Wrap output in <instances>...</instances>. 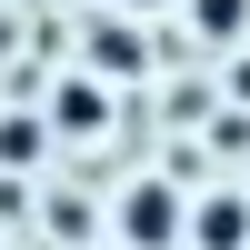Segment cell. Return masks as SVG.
Listing matches in <instances>:
<instances>
[{
	"label": "cell",
	"instance_id": "6da1fadb",
	"mask_svg": "<svg viewBox=\"0 0 250 250\" xmlns=\"http://www.w3.org/2000/svg\"><path fill=\"white\" fill-rule=\"evenodd\" d=\"M120 250H180V230H190V200H180V180L170 170H150V180H130L120 190Z\"/></svg>",
	"mask_w": 250,
	"mask_h": 250
},
{
	"label": "cell",
	"instance_id": "7a4b0ae2",
	"mask_svg": "<svg viewBox=\"0 0 250 250\" xmlns=\"http://www.w3.org/2000/svg\"><path fill=\"white\" fill-rule=\"evenodd\" d=\"M80 70H100V80H140V70H150V40H140V20H130V10L90 20V40H80Z\"/></svg>",
	"mask_w": 250,
	"mask_h": 250
},
{
	"label": "cell",
	"instance_id": "3957f363",
	"mask_svg": "<svg viewBox=\"0 0 250 250\" xmlns=\"http://www.w3.org/2000/svg\"><path fill=\"white\" fill-rule=\"evenodd\" d=\"M50 130H60V140L110 130V80H100V70H60V80H50Z\"/></svg>",
	"mask_w": 250,
	"mask_h": 250
},
{
	"label": "cell",
	"instance_id": "277c9868",
	"mask_svg": "<svg viewBox=\"0 0 250 250\" xmlns=\"http://www.w3.org/2000/svg\"><path fill=\"white\" fill-rule=\"evenodd\" d=\"M180 250H250V190H200Z\"/></svg>",
	"mask_w": 250,
	"mask_h": 250
},
{
	"label": "cell",
	"instance_id": "5b68a950",
	"mask_svg": "<svg viewBox=\"0 0 250 250\" xmlns=\"http://www.w3.org/2000/svg\"><path fill=\"white\" fill-rule=\"evenodd\" d=\"M180 20H190L210 50H240L250 40V0H180Z\"/></svg>",
	"mask_w": 250,
	"mask_h": 250
},
{
	"label": "cell",
	"instance_id": "8992f818",
	"mask_svg": "<svg viewBox=\"0 0 250 250\" xmlns=\"http://www.w3.org/2000/svg\"><path fill=\"white\" fill-rule=\"evenodd\" d=\"M40 140H50V130H40V120H0V160H20V170H30V160H40Z\"/></svg>",
	"mask_w": 250,
	"mask_h": 250
},
{
	"label": "cell",
	"instance_id": "52a82bcc",
	"mask_svg": "<svg viewBox=\"0 0 250 250\" xmlns=\"http://www.w3.org/2000/svg\"><path fill=\"white\" fill-rule=\"evenodd\" d=\"M110 10H130V20H170L180 0H110Z\"/></svg>",
	"mask_w": 250,
	"mask_h": 250
},
{
	"label": "cell",
	"instance_id": "ba28073f",
	"mask_svg": "<svg viewBox=\"0 0 250 250\" xmlns=\"http://www.w3.org/2000/svg\"><path fill=\"white\" fill-rule=\"evenodd\" d=\"M230 100H240V110H250V50L230 60Z\"/></svg>",
	"mask_w": 250,
	"mask_h": 250
}]
</instances>
